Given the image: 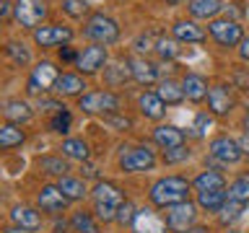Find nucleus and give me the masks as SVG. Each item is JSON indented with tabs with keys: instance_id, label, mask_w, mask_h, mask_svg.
<instances>
[{
	"instance_id": "10",
	"label": "nucleus",
	"mask_w": 249,
	"mask_h": 233,
	"mask_svg": "<svg viewBox=\"0 0 249 233\" xmlns=\"http://www.w3.org/2000/svg\"><path fill=\"white\" fill-rule=\"evenodd\" d=\"M208 155L215 158L218 163H223V166H231V163H239L244 158V153L239 148V140L231 135H215L208 143Z\"/></svg>"
},
{
	"instance_id": "13",
	"label": "nucleus",
	"mask_w": 249,
	"mask_h": 233,
	"mask_svg": "<svg viewBox=\"0 0 249 233\" xmlns=\"http://www.w3.org/2000/svg\"><path fill=\"white\" fill-rule=\"evenodd\" d=\"M171 36H174L179 44H202L208 39V31L195 18H179V21L171 23Z\"/></svg>"
},
{
	"instance_id": "24",
	"label": "nucleus",
	"mask_w": 249,
	"mask_h": 233,
	"mask_svg": "<svg viewBox=\"0 0 249 233\" xmlns=\"http://www.w3.org/2000/svg\"><path fill=\"white\" fill-rule=\"evenodd\" d=\"M182 88H184L187 101H192V104H202V101L208 99V93H210L208 81L202 75H197V73H187L182 78Z\"/></svg>"
},
{
	"instance_id": "45",
	"label": "nucleus",
	"mask_w": 249,
	"mask_h": 233,
	"mask_svg": "<svg viewBox=\"0 0 249 233\" xmlns=\"http://www.w3.org/2000/svg\"><path fill=\"white\" fill-rule=\"evenodd\" d=\"M104 124H109V127H114V130H120V132H124V130L132 127V122H130L124 114H120V112L107 114V116H104Z\"/></svg>"
},
{
	"instance_id": "54",
	"label": "nucleus",
	"mask_w": 249,
	"mask_h": 233,
	"mask_svg": "<svg viewBox=\"0 0 249 233\" xmlns=\"http://www.w3.org/2000/svg\"><path fill=\"white\" fill-rule=\"evenodd\" d=\"M226 233H241V231H236V228H226Z\"/></svg>"
},
{
	"instance_id": "41",
	"label": "nucleus",
	"mask_w": 249,
	"mask_h": 233,
	"mask_svg": "<svg viewBox=\"0 0 249 233\" xmlns=\"http://www.w3.org/2000/svg\"><path fill=\"white\" fill-rule=\"evenodd\" d=\"M117 210L114 205H104V202H93V215L99 217V223H117Z\"/></svg>"
},
{
	"instance_id": "11",
	"label": "nucleus",
	"mask_w": 249,
	"mask_h": 233,
	"mask_svg": "<svg viewBox=\"0 0 249 233\" xmlns=\"http://www.w3.org/2000/svg\"><path fill=\"white\" fill-rule=\"evenodd\" d=\"M109 65V50L104 44H89L86 50H81L75 62V70L81 75H96L101 67Z\"/></svg>"
},
{
	"instance_id": "15",
	"label": "nucleus",
	"mask_w": 249,
	"mask_h": 233,
	"mask_svg": "<svg viewBox=\"0 0 249 233\" xmlns=\"http://www.w3.org/2000/svg\"><path fill=\"white\" fill-rule=\"evenodd\" d=\"M130 70H132V81L140 83V85H153L161 81V67L156 65L153 60L143 57V54H138V57H130Z\"/></svg>"
},
{
	"instance_id": "25",
	"label": "nucleus",
	"mask_w": 249,
	"mask_h": 233,
	"mask_svg": "<svg viewBox=\"0 0 249 233\" xmlns=\"http://www.w3.org/2000/svg\"><path fill=\"white\" fill-rule=\"evenodd\" d=\"M57 186H60V192L65 194V197L70 202H81L89 197V184H86V179L83 176H62L57 179Z\"/></svg>"
},
{
	"instance_id": "18",
	"label": "nucleus",
	"mask_w": 249,
	"mask_h": 233,
	"mask_svg": "<svg viewBox=\"0 0 249 233\" xmlns=\"http://www.w3.org/2000/svg\"><path fill=\"white\" fill-rule=\"evenodd\" d=\"M187 11H190V18L210 23L221 16V11H226V5H223V0H190Z\"/></svg>"
},
{
	"instance_id": "38",
	"label": "nucleus",
	"mask_w": 249,
	"mask_h": 233,
	"mask_svg": "<svg viewBox=\"0 0 249 233\" xmlns=\"http://www.w3.org/2000/svg\"><path fill=\"white\" fill-rule=\"evenodd\" d=\"M60 8H62V13L68 16V18H83V16H89V0H62L60 3Z\"/></svg>"
},
{
	"instance_id": "26",
	"label": "nucleus",
	"mask_w": 249,
	"mask_h": 233,
	"mask_svg": "<svg viewBox=\"0 0 249 233\" xmlns=\"http://www.w3.org/2000/svg\"><path fill=\"white\" fill-rule=\"evenodd\" d=\"M229 194L226 189H208V192H195V205L202 213H221V207L226 205Z\"/></svg>"
},
{
	"instance_id": "7",
	"label": "nucleus",
	"mask_w": 249,
	"mask_h": 233,
	"mask_svg": "<svg viewBox=\"0 0 249 233\" xmlns=\"http://www.w3.org/2000/svg\"><path fill=\"white\" fill-rule=\"evenodd\" d=\"M34 36V44L42 47V50H52V47H65L73 42L75 31L68 26V23H42L39 29L31 31Z\"/></svg>"
},
{
	"instance_id": "6",
	"label": "nucleus",
	"mask_w": 249,
	"mask_h": 233,
	"mask_svg": "<svg viewBox=\"0 0 249 233\" xmlns=\"http://www.w3.org/2000/svg\"><path fill=\"white\" fill-rule=\"evenodd\" d=\"M208 34L213 36V42L223 50H231V47H239L244 42V26L233 18H215L208 23Z\"/></svg>"
},
{
	"instance_id": "30",
	"label": "nucleus",
	"mask_w": 249,
	"mask_h": 233,
	"mask_svg": "<svg viewBox=\"0 0 249 233\" xmlns=\"http://www.w3.org/2000/svg\"><path fill=\"white\" fill-rule=\"evenodd\" d=\"M26 143V132L21 130V124H11L5 122L0 127V148L3 150H13V148H21Z\"/></svg>"
},
{
	"instance_id": "43",
	"label": "nucleus",
	"mask_w": 249,
	"mask_h": 233,
	"mask_svg": "<svg viewBox=\"0 0 249 233\" xmlns=\"http://www.w3.org/2000/svg\"><path fill=\"white\" fill-rule=\"evenodd\" d=\"M50 124H52L54 132H60V135H68V132H70V124H73V116H70V112L65 109V112L54 114L52 119H50Z\"/></svg>"
},
{
	"instance_id": "29",
	"label": "nucleus",
	"mask_w": 249,
	"mask_h": 233,
	"mask_svg": "<svg viewBox=\"0 0 249 233\" xmlns=\"http://www.w3.org/2000/svg\"><path fill=\"white\" fill-rule=\"evenodd\" d=\"M60 150H62V155H65L68 161H81V163H86L91 158V148H89V143L86 140H81V137H65L62 140V145H60Z\"/></svg>"
},
{
	"instance_id": "48",
	"label": "nucleus",
	"mask_w": 249,
	"mask_h": 233,
	"mask_svg": "<svg viewBox=\"0 0 249 233\" xmlns=\"http://www.w3.org/2000/svg\"><path fill=\"white\" fill-rule=\"evenodd\" d=\"M236 50H239V57L244 60V62H249V36H244V42H241Z\"/></svg>"
},
{
	"instance_id": "17",
	"label": "nucleus",
	"mask_w": 249,
	"mask_h": 233,
	"mask_svg": "<svg viewBox=\"0 0 249 233\" xmlns=\"http://www.w3.org/2000/svg\"><path fill=\"white\" fill-rule=\"evenodd\" d=\"M8 215H11V223L18 225V228H26V231H39V228H42V210H39V207L13 205Z\"/></svg>"
},
{
	"instance_id": "51",
	"label": "nucleus",
	"mask_w": 249,
	"mask_h": 233,
	"mask_svg": "<svg viewBox=\"0 0 249 233\" xmlns=\"http://www.w3.org/2000/svg\"><path fill=\"white\" fill-rule=\"evenodd\" d=\"M241 127H244V132H249V112L244 114V119H241Z\"/></svg>"
},
{
	"instance_id": "34",
	"label": "nucleus",
	"mask_w": 249,
	"mask_h": 233,
	"mask_svg": "<svg viewBox=\"0 0 249 233\" xmlns=\"http://www.w3.org/2000/svg\"><path fill=\"white\" fill-rule=\"evenodd\" d=\"M226 194H229V200L249 205V174H239L229 186H226Z\"/></svg>"
},
{
	"instance_id": "27",
	"label": "nucleus",
	"mask_w": 249,
	"mask_h": 233,
	"mask_svg": "<svg viewBox=\"0 0 249 233\" xmlns=\"http://www.w3.org/2000/svg\"><path fill=\"white\" fill-rule=\"evenodd\" d=\"M156 93L161 96V101H163L166 106H179V104L187 99V96H184V88H182V81L177 83L174 78H161Z\"/></svg>"
},
{
	"instance_id": "52",
	"label": "nucleus",
	"mask_w": 249,
	"mask_h": 233,
	"mask_svg": "<svg viewBox=\"0 0 249 233\" xmlns=\"http://www.w3.org/2000/svg\"><path fill=\"white\" fill-rule=\"evenodd\" d=\"M86 176H96V168H93V166H86Z\"/></svg>"
},
{
	"instance_id": "50",
	"label": "nucleus",
	"mask_w": 249,
	"mask_h": 233,
	"mask_svg": "<svg viewBox=\"0 0 249 233\" xmlns=\"http://www.w3.org/2000/svg\"><path fill=\"white\" fill-rule=\"evenodd\" d=\"M3 233H34V231H26V228H18V225H5V228H3Z\"/></svg>"
},
{
	"instance_id": "32",
	"label": "nucleus",
	"mask_w": 249,
	"mask_h": 233,
	"mask_svg": "<svg viewBox=\"0 0 249 233\" xmlns=\"http://www.w3.org/2000/svg\"><path fill=\"white\" fill-rule=\"evenodd\" d=\"M39 163V168L44 171V174H50V176H68V171H70V163L65 155H42V158L36 161Z\"/></svg>"
},
{
	"instance_id": "23",
	"label": "nucleus",
	"mask_w": 249,
	"mask_h": 233,
	"mask_svg": "<svg viewBox=\"0 0 249 233\" xmlns=\"http://www.w3.org/2000/svg\"><path fill=\"white\" fill-rule=\"evenodd\" d=\"M3 116H5V122H11V124H26V122L34 119V109H31V104L23 99H8L3 104Z\"/></svg>"
},
{
	"instance_id": "47",
	"label": "nucleus",
	"mask_w": 249,
	"mask_h": 233,
	"mask_svg": "<svg viewBox=\"0 0 249 233\" xmlns=\"http://www.w3.org/2000/svg\"><path fill=\"white\" fill-rule=\"evenodd\" d=\"M0 18H3V21L13 18V3H11V0H0Z\"/></svg>"
},
{
	"instance_id": "53",
	"label": "nucleus",
	"mask_w": 249,
	"mask_h": 233,
	"mask_svg": "<svg viewBox=\"0 0 249 233\" xmlns=\"http://www.w3.org/2000/svg\"><path fill=\"white\" fill-rule=\"evenodd\" d=\"M169 5H182V3H190V0H166Z\"/></svg>"
},
{
	"instance_id": "35",
	"label": "nucleus",
	"mask_w": 249,
	"mask_h": 233,
	"mask_svg": "<svg viewBox=\"0 0 249 233\" xmlns=\"http://www.w3.org/2000/svg\"><path fill=\"white\" fill-rule=\"evenodd\" d=\"M5 54L11 57L13 65H18V67H26L29 62H31V52H29V47L23 44V42H16V39L5 42Z\"/></svg>"
},
{
	"instance_id": "1",
	"label": "nucleus",
	"mask_w": 249,
	"mask_h": 233,
	"mask_svg": "<svg viewBox=\"0 0 249 233\" xmlns=\"http://www.w3.org/2000/svg\"><path fill=\"white\" fill-rule=\"evenodd\" d=\"M190 189H192V182L187 176H161L156 179L148 189V200H151L153 207H171V205H179V202H187L190 200Z\"/></svg>"
},
{
	"instance_id": "16",
	"label": "nucleus",
	"mask_w": 249,
	"mask_h": 233,
	"mask_svg": "<svg viewBox=\"0 0 249 233\" xmlns=\"http://www.w3.org/2000/svg\"><path fill=\"white\" fill-rule=\"evenodd\" d=\"M233 96H231V91H229V85H223V83H215V85H210V93H208V112L213 114V116H229L233 112Z\"/></svg>"
},
{
	"instance_id": "55",
	"label": "nucleus",
	"mask_w": 249,
	"mask_h": 233,
	"mask_svg": "<svg viewBox=\"0 0 249 233\" xmlns=\"http://www.w3.org/2000/svg\"><path fill=\"white\" fill-rule=\"evenodd\" d=\"M54 233H60V231H54Z\"/></svg>"
},
{
	"instance_id": "49",
	"label": "nucleus",
	"mask_w": 249,
	"mask_h": 233,
	"mask_svg": "<svg viewBox=\"0 0 249 233\" xmlns=\"http://www.w3.org/2000/svg\"><path fill=\"white\" fill-rule=\"evenodd\" d=\"M239 140V148H241V153L244 155H249V132H244L241 137H236Z\"/></svg>"
},
{
	"instance_id": "19",
	"label": "nucleus",
	"mask_w": 249,
	"mask_h": 233,
	"mask_svg": "<svg viewBox=\"0 0 249 233\" xmlns=\"http://www.w3.org/2000/svg\"><path fill=\"white\" fill-rule=\"evenodd\" d=\"M151 140L161 150H169V148L184 145V130H179L177 124H159V127H153Z\"/></svg>"
},
{
	"instance_id": "42",
	"label": "nucleus",
	"mask_w": 249,
	"mask_h": 233,
	"mask_svg": "<svg viewBox=\"0 0 249 233\" xmlns=\"http://www.w3.org/2000/svg\"><path fill=\"white\" fill-rule=\"evenodd\" d=\"M135 215H138V207L127 200L124 205H120V210H117V223H120L122 228H124V225H132V223H135Z\"/></svg>"
},
{
	"instance_id": "44",
	"label": "nucleus",
	"mask_w": 249,
	"mask_h": 233,
	"mask_svg": "<svg viewBox=\"0 0 249 233\" xmlns=\"http://www.w3.org/2000/svg\"><path fill=\"white\" fill-rule=\"evenodd\" d=\"M213 122H215V116L210 114V112H197L195 114V132L197 135H208V130H213Z\"/></svg>"
},
{
	"instance_id": "20",
	"label": "nucleus",
	"mask_w": 249,
	"mask_h": 233,
	"mask_svg": "<svg viewBox=\"0 0 249 233\" xmlns=\"http://www.w3.org/2000/svg\"><path fill=\"white\" fill-rule=\"evenodd\" d=\"M138 106H140V114L145 119H153V122H161L166 116V104L161 101V96L156 91H143L138 96Z\"/></svg>"
},
{
	"instance_id": "40",
	"label": "nucleus",
	"mask_w": 249,
	"mask_h": 233,
	"mask_svg": "<svg viewBox=\"0 0 249 233\" xmlns=\"http://www.w3.org/2000/svg\"><path fill=\"white\" fill-rule=\"evenodd\" d=\"M36 106H39V112H44V114H60V112H65V104L57 99V96H39V101H36Z\"/></svg>"
},
{
	"instance_id": "46",
	"label": "nucleus",
	"mask_w": 249,
	"mask_h": 233,
	"mask_svg": "<svg viewBox=\"0 0 249 233\" xmlns=\"http://www.w3.org/2000/svg\"><path fill=\"white\" fill-rule=\"evenodd\" d=\"M78 52L75 47H70V44H65V47H60V52H57V60L62 62V65H73L75 67V62H78Z\"/></svg>"
},
{
	"instance_id": "33",
	"label": "nucleus",
	"mask_w": 249,
	"mask_h": 233,
	"mask_svg": "<svg viewBox=\"0 0 249 233\" xmlns=\"http://www.w3.org/2000/svg\"><path fill=\"white\" fill-rule=\"evenodd\" d=\"M104 81L107 85H122L132 81V70H130V62H114V65H107L104 67Z\"/></svg>"
},
{
	"instance_id": "12",
	"label": "nucleus",
	"mask_w": 249,
	"mask_h": 233,
	"mask_svg": "<svg viewBox=\"0 0 249 233\" xmlns=\"http://www.w3.org/2000/svg\"><path fill=\"white\" fill-rule=\"evenodd\" d=\"M68 205H70V200L60 192L57 184H44L42 189L36 192V207L42 210V213H47V215H60V213H65Z\"/></svg>"
},
{
	"instance_id": "28",
	"label": "nucleus",
	"mask_w": 249,
	"mask_h": 233,
	"mask_svg": "<svg viewBox=\"0 0 249 233\" xmlns=\"http://www.w3.org/2000/svg\"><path fill=\"white\" fill-rule=\"evenodd\" d=\"M192 189L208 192V189H226V176L215 168H205L192 179Z\"/></svg>"
},
{
	"instance_id": "37",
	"label": "nucleus",
	"mask_w": 249,
	"mask_h": 233,
	"mask_svg": "<svg viewBox=\"0 0 249 233\" xmlns=\"http://www.w3.org/2000/svg\"><path fill=\"white\" fill-rule=\"evenodd\" d=\"M190 148L187 145H177V148H169V150L161 153V161L166 163V166H179V163H187L190 161Z\"/></svg>"
},
{
	"instance_id": "36",
	"label": "nucleus",
	"mask_w": 249,
	"mask_h": 233,
	"mask_svg": "<svg viewBox=\"0 0 249 233\" xmlns=\"http://www.w3.org/2000/svg\"><path fill=\"white\" fill-rule=\"evenodd\" d=\"M179 42L174 36H159L156 39V54H159L161 60H174L177 54H179Z\"/></svg>"
},
{
	"instance_id": "14",
	"label": "nucleus",
	"mask_w": 249,
	"mask_h": 233,
	"mask_svg": "<svg viewBox=\"0 0 249 233\" xmlns=\"http://www.w3.org/2000/svg\"><path fill=\"white\" fill-rule=\"evenodd\" d=\"M89 85H86V75L81 73H60L57 78V83H54V88H52V96H57V99H81L83 93H89L86 91Z\"/></svg>"
},
{
	"instance_id": "21",
	"label": "nucleus",
	"mask_w": 249,
	"mask_h": 233,
	"mask_svg": "<svg viewBox=\"0 0 249 233\" xmlns=\"http://www.w3.org/2000/svg\"><path fill=\"white\" fill-rule=\"evenodd\" d=\"M135 233H166V220H161L159 213H153V207H140L132 223Z\"/></svg>"
},
{
	"instance_id": "39",
	"label": "nucleus",
	"mask_w": 249,
	"mask_h": 233,
	"mask_svg": "<svg viewBox=\"0 0 249 233\" xmlns=\"http://www.w3.org/2000/svg\"><path fill=\"white\" fill-rule=\"evenodd\" d=\"M244 202H236V200H226V205L221 207V213H218V217H221V223L223 225H229L233 220H239L241 213H244Z\"/></svg>"
},
{
	"instance_id": "3",
	"label": "nucleus",
	"mask_w": 249,
	"mask_h": 233,
	"mask_svg": "<svg viewBox=\"0 0 249 233\" xmlns=\"http://www.w3.org/2000/svg\"><path fill=\"white\" fill-rule=\"evenodd\" d=\"M117 166L124 174H138V171H153L159 166V158H156V150L151 145L122 148L120 158H117Z\"/></svg>"
},
{
	"instance_id": "31",
	"label": "nucleus",
	"mask_w": 249,
	"mask_h": 233,
	"mask_svg": "<svg viewBox=\"0 0 249 233\" xmlns=\"http://www.w3.org/2000/svg\"><path fill=\"white\" fill-rule=\"evenodd\" d=\"M70 228L75 233H99V217L89 210H75L70 215Z\"/></svg>"
},
{
	"instance_id": "9",
	"label": "nucleus",
	"mask_w": 249,
	"mask_h": 233,
	"mask_svg": "<svg viewBox=\"0 0 249 233\" xmlns=\"http://www.w3.org/2000/svg\"><path fill=\"white\" fill-rule=\"evenodd\" d=\"M197 210L200 207L190 200L166 207V228L171 233H192L195 223H197Z\"/></svg>"
},
{
	"instance_id": "22",
	"label": "nucleus",
	"mask_w": 249,
	"mask_h": 233,
	"mask_svg": "<svg viewBox=\"0 0 249 233\" xmlns=\"http://www.w3.org/2000/svg\"><path fill=\"white\" fill-rule=\"evenodd\" d=\"M91 197H93V202H104V205H114V207H120L127 202L124 192L114 182H96L91 189Z\"/></svg>"
},
{
	"instance_id": "8",
	"label": "nucleus",
	"mask_w": 249,
	"mask_h": 233,
	"mask_svg": "<svg viewBox=\"0 0 249 233\" xmlns=\"http://www.w3.org/2000/svg\"><path fill=\"white\" fill-rule=\"evenodd\" d=\"M57 78H60V70L52 60H39L36 65L31 67V75H29V93L47 96V93H52Z\"/></svg>"
},
{
	"instance_id": "5",
	"label": "nucleus",
	"mask_w": 249,
	"mask_h": 233,
	"mask_svg": "<svg viewBox=\"0 0 249 233\" xmlns=\"http://www.w3.org/2000/svg\"><path fill=\"white\" fill-rule=\"evenodd\" d=\"M78 109H81L83 114H114L120 112V96H117L114 91H89L83 93L81 99H78Z\"/></svg>"
},
{
	"instance_id": "2",
	"label": "nucleus",
	"mask_w": 249,
	"mask_h": 233,
	"mask_svg": "<svg viewBox=\"0 0 249 233\" xmlns=\"http://www.w3.org/2000/svg\"><path fill=\"white\" fill-rule=\"evenodd\" d=\"M83 36L91 39L93 44L109 47V44L120 42L122 31H120V23H117L112 16H107V13H91L89 18H86V23H83Z\"/></svg>"
},
{
	"instance_id": "4",
	"label": "nucleus",
	"mask_w": 249,
	"mask_h": 233,
	"mask_svg": "<svg viewBox=\"0 0 249 233\" xmlns=\"http://www.w3.org/2000/svg\"><path fill=\"white\" fill-rule=\"evenodd\" d=\"M47 13H50L47 0H13V21L21 29H29V31L39 29L42 21L47 18Z\"/></svg>"
}]
</instances>
